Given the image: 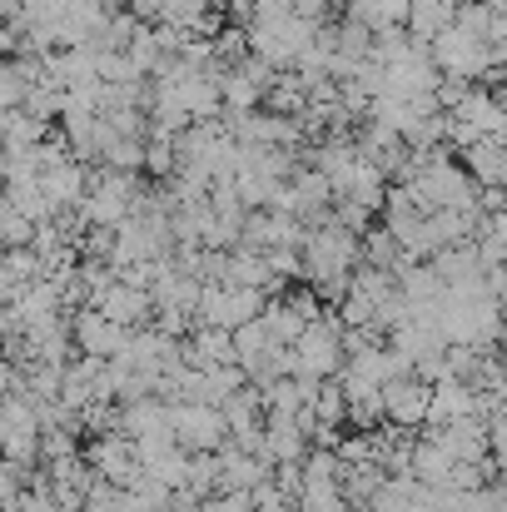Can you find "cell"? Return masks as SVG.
<instances>
[{"instance_id": "5", "label": "cell", "mask_w": 507, "mask_h": 512, "mask_svg": "<svg viewBox=\"0 0 507 512\" xmlns=\"http://www.w3.org/2000/svg\"><path fill=\"white\" fill-rule=\"evenodd\" d=\"M428 403H433V383L418 373H403L393 383H383V418L393 428H418L428 423Z\"/></svg>"}, {"instance_id": "10", "label": "cell", "mask_w": 507, "mask_h": 512, "mask_svg": "<svg viewBox=\"0 0 507 512\" xmlns=\"http://www.w3.org/2000/svg\"><path fill=\"white\" fill-rule=\"evenodd\" d=\"M204 512H249V498L244 493H224V498H209Z\"/></svg>"}, {"instance_id": "6", "label": "cell", "mask_w": 507, "mask_h": 512, "mask_svg": "<svg viewBox=\"0 0 507 512\" xmlns=\"http://www.w3.org/2000/svg\"><path fill=\"white\" fill-rule=\"evenodd\" d=\"M90 304H95L105 319H115L120 329H130V324H140V319L150 314L155 294H150L145 284H135V279H120V274H115V279H110V284H105V289H100Z\"/></svg>"}, {"instance_id": "2", "label": "cell", "mask_w": 507, "mask_h": 512, "mask_svg": "<svg viewBox=\"0 0 507 512\" xmlns=\"http://www.w3.org/2000/svg\"><path fill=\"white\" fill-rule=\"evenodd\" d=\"M338 363H343V329L329 314H319L289 348V373H299V378H334Z\"/></svg>"}, {"instance_id": "8", "label": "cell", "mask_w": 507, "mask_h": 512, "mask_svg": "<svg viewBox=\"0 0 507 512\" xmlns=\"http://www.w3.org/2000/svg\"><path fill=\"white\" fill-rule=\"evenodd\" d=\"M75 343H80V353L85 358H115L120 348H125V329L115 324V319H105L100 309H85L80 319H75Z\"/></svg>"}, {"instance_id": "9", "label": "cell", "mask_w": 507, "mask_h": 512, "mask_svg": "<svg viewBox=\"0 0 507 512\" xmlns=\"http://www.w3.org/2000/svg\"><path fill=\"white\" fill-rule=\"evenodd\" d=\"M25 90H30V80L20 75V65L15 60H0V110H20L25 105Z\"/></svg>"}, {"instance_id": "7", "label": "cell", "mask_w": 507, "mask_h": 512, "mask_svg": "<svg viewBox=\"0 0 507 512\" xmlns=\"http://www.w3.org/2000/svg\"><path fill=\"white\" fill-rule=\"evenodd\" d=\"M483 413V393L468 378H433V403H428V423H458Z\"/></svg>"}, {"instance_id": "1", "label": "cell", "mask_w": 507, "mask_h": 512, "mask_svg": "<svg viewBox=\"0 0 507 512\" xmlns=\"http://www.w3.org/2000/svg\"><path fill=\"white\" fill-rule=\"evenodd\" d=\"M353 264H358V229H348L343 219H329L314 234H304V269L319 289L343 294L353 279Z\"/></svg>"}, {"instance_id": "11", "label": "cell", "mask_w": 507, "mask_h": 512, "mask_svg": "<svg viewBox=\"0 0 507 512\" xmlns=\"http://www.w3.org/2000/svg\"><path fill=\"white\" fill-rule=\"evenodd\" d=\"M15 383H20V368H15V363H10V358L0 353V398H5V393H10Z\"/></svg>"}, {"instance_id": "12", "label": "cell", "mask_w": 507, "mask_h": 512, "mask_svg": "<svg viewBox=\"0 0 507 512\" xmlns=\"http://www.w3.org/2000/svg\"><path fill=\"white\" fill-rule=\"evenodd\" d=\"M503 339H507V309H503Z\"/></svg>"}, {"instance_id": "4", "label": "cell", "mask_w": 507, "mask_h": 512, "mask_svg": "<svg viewBox=\"0 0 507 512\" xmlns=\"http://www.w3.org/2000/svg\"><path fill=\"white\" fill-rule=\"evenodd\" d=\"M169 433L184 453H214L224 443L229 423L214 403H179V408H169Z\"/></svg>"}, {"instance_id": "3", "label": "cell", "mask_w": 507, "mask_h": 512, "mask_svg": "<svg viewBox=\"0 0 507 512\" xmlns=\"http://www.w3.org/2000/svg\"><path fill=\"white\" fill-rule=\"evenodd\" d=\"M199 314H204V324H209V329L234 334V329H244L249 319H259V314H264V294H259V289H244V284H224V279H219V289H204Z\"/></svg>"}]
</instances>
